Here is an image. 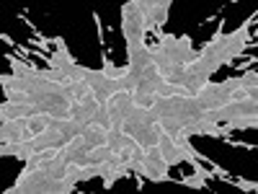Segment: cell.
Masks as SVG:
<instances>
[{
	"label": "cell",
	"instance_id": "1",
	"mask_svg": "<svg viewBox=\"0 0 258 194\" xmlns=\"http://www.w3.org/2000/svg\"><path fill=\"white\" fill-rule=\"evenodd\" d=\"M255 18H258V13L253 11L232 34H225V21H220V26H217V31H214V36L207 41L202 50H197V60L191 62L188 73L199 75L204 80H212V75L217 73L222 65H232V60L235 57H243V52L250 44L255 47V41L250 36V26H255Z\"/></svg>",
	"mask_w": 258,
	"mask_h": 194
},
{
	"label": "cell",
	"instance_id": "2",
	"mask_svg": "<svg viewBox=\"0 0 258 194\" xmlns=\"http://www.w3.org/2000/svg\"><path fill=\"white\" fill-rule=\"evenodd\" d=\"M153 36H158L155 44H150V57H153L155 70L168 83L178 80L191 68V62L197 60V50H194L191 36L186 34L176 36V34H163V31H155Z\"/></svg>",
	"mask_w": 258,
	"mask_h": 194
},
{
	"label": "cell",
	"instance_id": "3",
	"mask_svg": "<svg viewBox=\"0 0 258 194\" xmlns=\"http://www.w3.org/2000/svg\"><path fill=\"white\" fill-rule=\"evenodd\" d=\"M121 36L126 44H142L147 41V24L140 8V0H129L121 6Z\"/></svg>",
	"mask_w": 258,
	"mask_h": 194
},
{
	"label": "cell",
	"instance_id": "4",
	"mask_svg": "<svg viewBox=\"0 0 258 194\" xmlns=\"http://www.w3.org/2000/svg\"><path fill=\"white\" fill-rule=\"evenodd\" d=\"M170 6H173V0H140V8H142L145 24H147V34L163 31L165 21L170 18Z\"/></svg>",
	"mask_w": 258,
	"mask_h": 194
},
{
	"label": "cell",
	"instance_id": "5",
	"mask_svg": "<svg viewBox=\"0 0 258 194\" xmlns=\"http://www.w3.org/2000/svg\"><path fill=\"white\" fill-rule=\"evenodd\" d=\"M0 140L3 142H26L29 140V129L24 119H8L0 124Z\"/></svg>",
	"mask_w": 258,
	"mask_h": 194
},
{
	"label": "cell",
	"instance_id": "6",
	"mask_svg": "<svg viewBox=\"0 0 258 194\" xmlns=\"http://www.w3.org/2000/svg\"><path fill=\"white\" fill-rule=\"evenodd\" d=\"M222 127L227 129V132H232V129H258V119H255V117H243V119H227V122H222Z\"/></svg>",
	"mask_w": 258,
	"mask_h": 194
},
{
	"label": "cell",
	"instance_id": "7",
	"mask_svg": "<svg viewBox=\"0 0 258 194\" xmlns=\"http://www.w3.org/2000/svg\"><path fill=\"white\" fill-rule=\"evenodd\" d=\"M225 184H232V186H238V189H243V191H258V184L255 181H248V179H243V176H238V179H227Z\"/></svg>",
	"mask_w": 258,
	"mask_h": 194
},
{
	"label": "cell",
	"instance_id": "8",
	"mask_svg": "<svg viewBox=\"0 0 258 194\" xmlns=\"http://www.w3.org/2000/svg\"><path fill=\"white\" fill-rule=\"evenodd\" d=\"M255 62H258V57H248L245 62H240V65H235L240 73H245V70H250V68H255Z\"/></svg>",
	"mask_w": 258,
	"mask_h": 194
},
{
	"label": "cell",
	"instance_id": "9",
	"mask_svg": "<svg viewBox=\"0 0 258 194\" xmlns=\"http://www.w3.org/2000/svg\"><path fill=\"white\" fill-rule=\"evenodd\" d=\"M93 21H96V31H98V41H101V47H103V24H101V16L93 13Z\"/></svg>",
	"mask_w": 258,
	"mask_h": 194
},
{
	"label": "cell",
	"instance_id": "10",
	"mask_svg": "<svg viewBox=\"0 0 258 194\" xmlns=\"http://www.w3.org/2000/svg\"><path fill=\"white\" fill-rule=\"evenodd\" d=\"M0 39H3V41H6V44H8V47H13V50L18 47V44H16V41H13V39H11V36L6 34V31H3V34H0Z\"/></svg>",
	"mask_w": 258,
	"mask_h": 194
}]
</instances>
